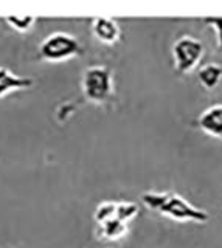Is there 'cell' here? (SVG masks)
<instances>
[{
  "instance_id": "1",
  "label": "cell",
  "mask_w": 222,
  "mask_h": 248,
  "mask_svg": "<svg viewBox=\"0 0 222 248\" xmlns=\"http://www.w3.org/2000/svg\"><path fill=\"white\" fill-rule=\"evenodd\" d=\"M142 202L149 209L171 217L179 222H206L210 216L204 209L193 206L175 192H144L142 196Z\"/></svg>"
},
{
  "instance_id": "2",
  "label": "cell",
  "mask_w": 222,
  "mask_h": 248,
  "mask_svg": "<svg viewBox=\"0 0 222 248\" xmlns=\"http://www.w3.org/2000/svg\"><path fill=\"white\" fill-rule=\"evenodd\" d=\"M37 50H39V58L47 62H64L84 53L78 39L63 31L48 34L39 44Z\"/></svg>"
},
{
  "instance_id": "3",
  "label": "cell",
  "mask_w": 222,
  "mask_h": 248,
  "mask_svg": "<svg viewBox=\"0 0 222 248\" xmlns=\"http://www.w3.org/2000/svg\"><path fill=\"white\" fill-rule=\"evenodd\" d=\"M82 93L90 103L104 104L113 95V79L109 67L92 65L82 73Z\"/></svg>"
},
{
  "instance_id": "4",
  "label": "cell",
  "mask_w": 222,
  "mask_h": 248,
  "mask_svg": "<svg viewBox=\"0 0 222 248\" xmlns=\"http://www.w3.org/2000/svg\"><path fill=\"white\" fill-rule=\"evenodd\" d=\"M204 56V44L193 36H182L173 45L174 68L179 75L191 72Z\"/></svg>"
},
{
  "instance_id": "5",
  "label": "cell",
  "mask_w": 222,
  "mask_h": 248,
  "mask_svg": "<svg viewBox=\"0 0 222 248\" xmlns=\"http://www.w3.org/2000/svg\"><path fill=\"white\" fill-rule=\"evenodd\" d=\"M92 34H94L96 41L106 45H112L118 42L121 30L117 20L109 17H95L92 20Z\"/></svg>"
},
{
  "instance_id": "6",
  "label": "cell",
  "mask_w": 222,
  "mask_h": 248,
  "mask_svg": "<svg viewBox=\"0 0 222 248\" xmlns=\"http://www.w3.org/2000/svg\"><path fill=\"white\" fill-rule=\"evenodd\" d=\"M197 126L201 127L206 135L214 138H222V104L208 107L197 118Z\"/></svg>"
},
{
  "instance_id": "7",
  "label": "cell",
  "mask_w": 222,
  "mask_h": 248,
  "mask_svg": "<svg viewBox=\"0 0 222 248\" xmlns=\"http://www.w3.org/2000/svg\"><path fill=\"white\" fill-rule=\"evenodd\" d=\"M34 79L30 76H19L6 67H0V98L6 96L11 92L33 87Z\"/></svg>"
},
{
  "instance_id": "8",
  "label": "cell",
  "mask_w": 222,
  "mask_h": 248,
  "mask_svg": "<svg viewBox=\"0 0 222 248\" xmlns=\"http://www.w3.org/2000/svg\"><path fill=\"white\" fill-rule=\"evenodd\" d=\"M197 79L206 90H214L222 79V65L219 64H206L201 67L197 73Z\"/></svg>"
},
{
  "instance_id": "9",
  "label": "cell",
  "mask_w": 222,
  "mask_h": 248,
  "mask_svg": "<svg viewBox=\"0 0 222 248\" xmlns=\"http://www.w3.org/2000/svg\"><path fill=\"white\" fill-rule=\"evenodd\" d=\"M127 223L113 217V219L107 220L99 225V232L101 237L106 240H120L127 234Z\"/></svg>"
},
{
  "instance_id": "10",
  "label": "cell",
  "mask_w": 222,
  "mask_h": 248,
  "mask_svg": "<svg viewBox=\"0 0 222 248\" xmlns=\"http://www.w3.org/2000/svg\"><path fill=\"white\" fill-rule=\"evenodd\" d=\"M115 213H117L115 202H101V203L96 206L94 217H95V220L101 225L107 220L113 219V217H115Z\"/></svg>"
},
{
  "instance_id": "11",
  "label": "cell",
  "mask_w": 222,
  "mask_h": 248,
  "mask_svg": "<svg viewBox=\"0 0 222 248\" xmlns=\"http://www.w3.org/2000/svg\"><path fill=\"white\" fill-rule=\"evenodd\" d=\"M137 214H139V205L134 203V202H118L117 203V219L129 223Z\"/></svg>"
},
{
  "instance_id": "12",
  "label": "cell",
  "mask_w": 222,
  "mask_h": 248,
  "mask_svg": "<svg viewBox=\"0 0 222 248\" xmlns=\"http://www.w3.org/2000/svg\"><path fill=\"white\" fill-rule=\"evenodd\" d=\"M34 17L33 16H22V17H17V16H10L6 17V22L10 23V27L14 28L19 33H25V31H30L32 27L34 25Z\"/></svg>"
},
{
  "instance_id": "13",
  "label": "cell",
  "mask_w": 222,
  "mask_h": 248,
  "mask_svg": "<svg viewBox=\"0 0 222 248\" xmlns=\"http://www.w3.org/2000/svg\"><path fill=\"white\" fill-rule=\"evenodd\" d=\"M204 22L208 27H211L216 31V39H218V50L222 53V17H205Z\"/></svg>"
}]
</instances>
